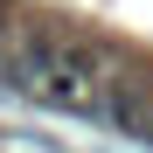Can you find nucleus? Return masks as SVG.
Here are the masks:
<instances>
[{"instance_id": "obj_3", "label": "nucleus", "mask_w": 153, "mask_h": 153, "mask_svg": "<svg viewBox=\"0 0 153 153\" xmlns=\"http://www.w3.org/2000/svg\"><path fill=\"white\" fill-rule=\"evenodd\" d=\"M0 84H14V56H7V42H0Z\"/></svg>"}, {"instance_id": "obj_1", "label": "nucleus", "mask_w": 153, "mask_h": 153, "mask_svg": "<svg viewBox=\"0 0 153 153\" xmlns=\"http://www.w3.org/2000/svg\"><path fill=\"white\" fill-rule=\"evenodd\" d=\"M14 84L56 111H97L105 91V49L97 42H63V35H28L14 49Z\"/></svg>"}, {"instance_id": "obj_2", "label": "nucleus", "mask_w": 153, "mask_h": 153, "mask_svg": "<svg viewBox=\"0 0 153 153\" xmlns=\"http://www.w3.org/2000/svg\"><path fill=\"white\" fill-rule=\"evenodd\" d=\"M97 111H105V125H111V132H125V139H153V70L105 76Z\"/></svg>"}]
</instances>
